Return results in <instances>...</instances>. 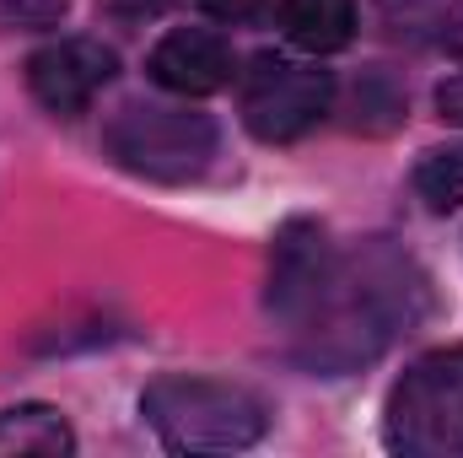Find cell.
Masks as SVG:
<instances>
[{
	"mask_svg": "<svg viewBox=\"0 0 463 458\" xmlns=\"http://www.w3.org/2000/svg\"><path fill=\"white\" fill-rule=\"evenodd\" d=\"M426 270L388 237L345 253L324 237L318 222H291L275 237L269 313L291 329V356L313 372L340 377L377 361L426 319Z\"/></svg>",
	"mask_w": 463,
	"mask_h": 458,
	"instance_id": "1",
	"label": "cell"
},
{
	"mask_svg": "<svg viewBox=\"0 0 463 458\" xmlns=\"http://www.w3.org/2000/svg\"><path fill=\"white\" fill-rule=\"evenodd\" d=\"M140 415L173 453H237L269 432V405L253 388L200 372H167L146 383Z\"/></svg>",
	"mask_w": 463,
	"mask_h": 458,
	"instance_id": "2",
	"label": "cell"
},
{
	"mask_svg": "<svg viewBox=\"0 0 463 458\" xmlns=\"http://www.w3.org/2000/svg\"><path fill=\"white\" fill-rule=\"evenodd\" d=\"M103 146L124 173L151 184H189L216 162V119L173 103H124L103 124Z\"/></svg>",
	"mask_w": 463,
	"mask_h": 458,
	"instance_id": "3",
	"label": "cell"
},
{
	"mask_svg": "<svg viewBox=\"0 0 463 458\" xmlns=\"http://www.w3.org/2000/svg\"><path fill=\"white\" fill-rule=\"evenodd\" d=\"M383 437L410 458L463 453V345L426 350L404 367V377L388 388Z\"/></svg>",
	"mask_w": 463,
	"mask_h": 458,
	"instance_id": "4",
	"label": "cell"
},
{
	"mask_svg": "<svg viewBox=\"0 0 463 458\" xmlns=\"http://www.w3.org/2000/svg\"><path fill=\"white\" fill-rule=\"evenodd\" d=\"M242 124L248 135H259L264 146H286L302 140L335 103V76L291 60V54H253V65L242 71Z\"/></svg>",
	"mask_w": 463,
	"mask_h": 458,
	"instance_id": "5",
	"label": "cell"
},
{
	"mask_svg": "<svg viewBox=\"0 0 463 458\" xmlns=\"http://www.w3.org/2000/svg\"><path fill=\"white\" fill-rule=\"evenodd\" d=\"M118 76V54L98 38H60L27 60L33 98L60 119H76L92 109V98Z\"/></svg>",
	"mask_w": 463,
	"mask_h": 458,
	"instance_id": "6",
	"label": "cell"
},
{
	"mask_svg": "<svg viewBox=\"0 0 463 458\" xmlns=\"http://www.w3.org/2000/svg\"><path fill=\"white\" fill-rule=\"evenodd\" d=\"M151 81L178 92V98H211L232 81V43L211 27H173L151 60H146Z\"/></svg>",
	"mask_w": 463,
	"mask_h": 458,
	"instance_id": "7",
	"label": "cell"
},
{
	"mask_svg": "<svg viewBox=\"0 0 463 458\" xmlns=\"http://www.w3.org/2000/svg\"><path fill=\"white\" fill-rule=\"evenodd\" d=\"M280 27L307 54H335L355 38V5L350 0H286Z\"/></svg>",
	"mask_w": 463,
	"mask_h": 458,
	"instance_id": "8",
	"label": "cell"
},
{
	"mask_svg": "<svg viewBox=\"0 0 463 458\" xmlns=\"http://www.w3.org/2000/svg\"><path fill=\"white\" fill-rule=\"evenodd\" d=\"M76 448V432L60 410L49 405H16L0 410V453H33V458H60Z\"/></svg>",
	"mask_w": 463,
	"mask_h": 458,
	"instance_id": "9",
	"label": "cell"
},
{
	"mask_svg": "<svg viewBox=\"0 0 463 458\" xmlns=\"http://www.w3.org/2000/svg\"><path fill=\"white\" fill-rule=\"evenodd\" d=\"M415 195L426 200V211L448 216L463 205V146H442V151H426L420 167H415Z\"/></svg>",
	"mask_w": 463,
	"mask_h": 458,
	"instance_id": "10",
	"label": "cell"
},
{
	"mask_svg": "<svg viewBox=\"0 0 463 458\" xmlns=\"http://www.w3.org/2000/svg\"><path fill=\"white\" fill-rule=\"evenodd\" d=\"M404 114V92L388 76H366L355 87V129H388Z\"/></svg>",
	"mask_w": 463,
	"mask_h": 458,
	"instance_id": "11",
	"label": "cell"
},
{
	"mask_svg": "<svg viewBox=\"0 0 463 458\" xmlns=\"http://www.w3.org/2000/svg\"><path fill=\"white\" fill-rule=\"evenodd\" d=\"M388 5V22L399 33H426V27H463L458 22V5L453 0H383Z\"/></svg>",
	"mask_w": 463,
	"mask_h": 458,
	"instance_id": "12",
	"label": "cell"
},
{
	"mask_svg": "<svg viewBox=\"0 0 463 458\" xmlns=\"http://www.w3.org/2000/svg\"><path fill=\"white\" fill-rule=\"evenodd\" d=\"M71 0H0V27L5 33H43L60 27Z\"/></svg>",
	"mask_w": 463,
	"mask_h": 458,
	"instance_id": "13",
	"label": "cell"
},
{
	"mask_svg": "<svg viewBox=\"0 0 463 458\" xmlns=\"http://www.w3.org/2000/svg\"><path fill=\"white\" fill-rule=\"evenodd\" d=\"M205 16H216V22H248V16H259L264 11V0H194Z\"/></svg>",
	"mask_w": 463,
	"mask_h": 458,
	"instance_id": "14",
	"label": "cell"
},
{
	"mask_svg": "<svg viewBox=\"0 0 463 458\" xmlns=\"http://www.w3.org/2000/svg\"><path fill=\"white\" fill-rule=\"evenodd\" d=\"M437 114L448 119V124H463V76L437 87Z\"/></svg>",
	"mask_w": 463,
	"mask_h": 458,
	"instance_id": "15",
	"label": "cell"
}]
</instances>
